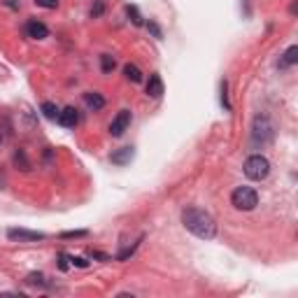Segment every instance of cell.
Listing matches in <instances>:
<instances>
[{"mask_svg":"<svg viewBox=\"0 0 298 298\" xmlns=\"http://www.w3.org/2000/svg\"><path fill=\"white\" fill-rule=\"evenodd\" d=\"M182 224L186 231H191L196 238L203 240H212L217 236V221L212 219L210 212L201 210V208H184L182 210Z\"/></svg>","mask_w":298,"mask_h":298,"instance_id":"cell-1","label":"cell"},{"mask_svg":"<svg viewBox=\"0 0 298 298\" xmlns=\"http://www.w3.org/2000/svg\"><path fill=\"white\" fill-rule=\"evenodd\" d=\"M231 203H233L236 210L249 212L259 205V193H256L252 186H238V189H233V193H231Z\"/></svg>","mask_w":298,"mask_h":298,"instance_id":"cell-2","label":"cell"},{"mask_svg":"<svg viewBox=\"0 0 298 298\" xmlns=\"http://www.w3.org/2000/svg\"><path fill=\"white\" fill-rule=\"evenodd\" d=\"M242 170H245V175L249 177V179L261 182V179H266L268 173H270V163H268V158L261 156V154H252V156L245 161Z\"/></svg>","mask_w":298,"mask_h":298,"instance_id":"cell-3","label":"cell"},{"mask_svg":"<svg viewBox=\"0 0 298 298\" xmlns=\"http://www.w3.org/2000/svg\"><path fill=\"white\" fill-rule=\"evenodd\" d=\"M272 138H275L272 121L266 114H259L254 119V126H252V140H254V145H268Z\"/></svg>","mask_w":298,"mask_h":298,"instance_id":"cell-4","label":"cell"},{"mask_svg":"<svg viewBox=\"0 0 298 298\" xmlns=\"http://www.w3.org/2000/svg\"><path fill=\"white\" fill-rule=\"evenodd\" d=\"M131 112L128 110H121V112L117 114L112 119V123H110V133H112V138H121L123 133L128 131V126H131Z\"/></svg>","mask_w":298,"mask_h":298,"instance_id":"cell-5","label":"cell"},{"mask_svg":"<svg viewBox=\"0 0 298 298\" xmlns=\"http://www.w3.org/2000/svg\"><path fill=\"white\" fill-rule=\"evenodd\" d=\"M7 238L9 240H19V242H37V240H44V233L26 231V228H9Z\"/></svg>","mask_w":298,"mask_h":298,"instance_id":"cell-6","label":"cell"},{"mask_svg":"<svg viewBox=\"0 0 298 298\" xmlns=\"http://www.w3.org/2000/svg\"><path fill=\"white\" fill-rule=\"evenodd\" d=\"M26 33H28V37H33V40H44V37L49 35V28L44 26L42 21L30 19V21L26 24Z\"/></svg>","mask_w":298,"mask_h":298,"instance_id":"cell-7","label":"cell"},{"mask_svg":"<svg viewBox=\"0 0 298 298\" xmlns=\"http://www.w3.org/2000/svg\"><path fill=\"white\" fill-rule=\"evenodd\" d=\"M59 123L65 126V128H75L79 123V112L75 107H63L61 112H59Z\"/></svg>","mask_w":298,"mask_h":298,"instance_id":"cell-8","label":"cell"},{"mask_svg":"<svg viewBox=\"0 0 298 298\" xmlns=\"http://www.w3.org/2000/svg\"><path fill=\"white\" fill-rule=\"evenodd\" d=\"M133 156H135V149L133 147H121L119 151H114L110 161H112L114 166H126V163H131Z\"/></svg>","mask_w":298,"mask_h":298,"instance_id":"cell-9","label":"cell"},{"mask_svg":"<svg viewBox=\"0 0 298 298\" xmlns=\"http://www.w3.org/2000/svg\"><path fill=\"white\" fill-rule=\"evenodd\" d=\"M147 96L151 98H161L163 96V79H161V75H149V82H147Z\"/></svg>","mask_w":298,"mask_h":298,"instance_id":"cell-10","label":"cell"},{"mask_svg":"<svg viewBox=\"0 0 298 298\" xmlns=\"http://www.w3.org/2000/svg\"><path fill=\"white\" fill-rule=\"evenodd\" d=\"M84 103H87V107L91 112H98V110L105 107V98L100 93H96V91H89V93H84Z\"/></svg>","mask_w":298,"mask_h":298,"instance_id":"cell-11","label":"cell"},{"mask_svg":"<svg viewBox=\"0 0 298 298\" xmlns=\"http://www.w3.org/2000/svg\"><path fill=\"white\" fill-rule=\"evenodd\" d=\"M123 75H126V79L133 82V84H140L142 82V70L135 65V63H126V65H123Z\"/></svg>","mask_w":298,"mask_h":298,"instance_id":"cell-12","label":"cell"},{"mask_svg":"<svg viewBox=\"0 0 298 298\" xmlns=\"http://www.w3.org/2000/svg\"><path fill=\"white\" fill-rule=\"evenodd\" d=\"M296 61H298V47L296 44H291L289 49L284 52V59L280 61V68H289V65H294Z\"/></svg>","mask_w":298,"mask_h":298,"instance_id":"cell-13","label":"cell"},{"mask_svg":"<svg viewBox=\"0 0 298 298\" xmlns=\"http://www.w3.org/2000/svg\"><path fill=\"white\" fill-rule=\"evenodd\" d=\"M40 110H42V114L47 117V119H52V121H59V112H61V110L54 105V103H49V100H47V103H42V107H40Z\"/></svg>","mask_w":298,"mask_h":298,"instance_id":"cell-14","label":"cell"},{"mask_svg":"<svg viewBox=\"0 0 298 298\" xmlns=\"http://www.w3.org/2000/svg\"><path fill=\"white\" fill-rule=\"evenodd\" d=\"M100 68H103V72H105V75L114 72V68H117L114 56H110V54H103V56H100Z\"/></svg>","mask_w":298,"mask_h":298,"instance_id":"cell-15","label":"cell"},{"mask_svg":"<svg viewBox=\"0 0 298 298\" xmlns=\"http://www.w3.org/2000/svg\"><path fill=\"white\" fill-rule=\"evenodd\" d=\"M126 14L131 17L133 26H142V17H140V12H138V7H135V5H126Z\"/></svg>","mask_w":298,"mask_h":298,"instance_id":"cell-16","label":"cell"},{"mask_svg":"<svg viewBox=\"0 0 298 298\" xmlns=\"http://www.w3.org/2000/svg\"><path fill=\"white\" fill-rule=\"evenodd\" d=\"M26 282H28V284H33V287H44V284H47V280H44L42 272H30V275L26 277Z\"/></svg>","mask_w":298,"mask_h":298,"instance_id":"cell-17","label":"cell"},{"mask_svg":"<svg viewBox=\"0 0 298 298\" xmlns=\"http://www.w3.org/2000/svg\"><path fill=\"white\" fill-rule=\"evenodd\" d=\"M14 163H17V166H21V170H30V163L26 161L24 151H17V154H14Z\"/></svg>","mask_w":298,"mask_h":298,"instance_id":"cell-18","label":"cell"},{"mask_svg":"<svg viewBox=\"0 0 298 298\" xmlns=\"http://www.w3.org/2000/svg\"><path fill=\"white\" fill-rule=\"evenodd\" d=\"M140 240H142V238H140ZM140 240H138V242H133V247H128V249H123L121 254H119V261H126L128 256L135 254V249H138V245H140Z\"/></svg>","mask_w":298,"mask_h":298,"instance_id":"cell-19","label":"cell"},{"mask_svg":"<svg viewBox=\"0 0 298 298\" xmlns=\"http://www.w3.org/2000/svg\"><path fill=\"white\" fill-rule=\"evenodd\" d=\"M35 5L44 9H56L59 7V0H35Z\"/></svg>","mask_w":298,"mask_h":298,"instance_id":"cell-20","label":"cell"},{"mask_svg":"<svg viewBox=\"0 0 298 298\" xmlns=\"http://www.w3.org/2000/svg\"><path fill=\"white\" fill-rule=\"evenodd\" d=\"M226 91H228V84H226V79H224V82H221V105L226 107V110H231V103H228Z\"/></svg>","mask_w":298,"mask_h":298,"instance_id":"cell-21","label":"cell"},{"mask_svg":"<svg viewBox=\"0 0 298 298\" xmlns=\"http://www.w3.org/2000/svg\"><path fill=\"white\" fill-rule=\"evenodd\" d=\"M103 9H105V5H103V0H96V5L91 7V17L98 19L100 14H103Z\"/></svg>","mask_w":298,"mask_h":298,"instance_id":"cell-22","label":"cell"},{"mask_svg":"<svg viewBox=\"0 0 298 298\" xmlns=\"http://www.w3.org/2000/svg\"><path fill=\"white\" fill-rule=\"evenodd\" d=\"M68 259H70L72 266H77V268H87L89 266V261L87 259H82V256H68Z\"/></svg>","mask_w":298,"mask_h":298,"instance_id":"cell-23","label":"cell"},{"mask_svg":"<svg viewBox=\"0 0 298 298\" xmlns=\"http://www.w3.org/2000/svg\"><path fill=\"white\" fill-rule=\"evenodd\" d=\"M84 236H87V231H68L61 238H84Z\"/></svg>","mask_w":298,"mask_h":298,"instance_id":"cell-24","label":"cell"},{"mask_svg":"<svg viewBox=\"0 0 298 298\" xmlns=\"http://www.w3.org/2000/svg\"><path fill=\"white\" fill-rule=\"evenodd\" d=\"M147 28H149V30H151V33H154V35H156V37H161V28H158L156 24H154V21H149V24H147Z\"/></svg>","mask_w":298,"mask_h":298,"instance_id":"cell-25","label":"cell"},{"mask_svg":"<svg viewBox=\"0 0 298 298\" xmlns=\"http://www.w3.org/2000/svg\"><path fill=\"white\" fill-rule=\"evenodd\" d=\"M89 256H91V259H100V261H110V256L100 254V252H89Z\"/></svg>","mask_w":298,"mask_h":298,"instance_id":"cell-26","label":"cell"},{"mask_svg":"<svg viewBox=\"0 0 298 298\" xmlns=\"http://www.w3.org/2000/svg\"><path fill=\"white\" fill-rule=\"evenodd\" d=\"M59 259H61V263H59V266H61V270H68V263H65V261H68V256H65V254H61V256H59Z\"/></svg>","mask_w":298,"mask_h":298,"instance_id":"cell-27","label":"cell"},{"mask_svg":"<svg viewBox=\"0 0 298 298\" xmlns=\"http://www.w3.org/2000/svg\"><path fill=\"white\" fill-rule=\"evenodd\" d=\"M0 145H2V138H0Z\"/></svg>","mask_w":298,"mask_h":298,"instance_id":"cell-28","label":"cell"}]
</instances>
